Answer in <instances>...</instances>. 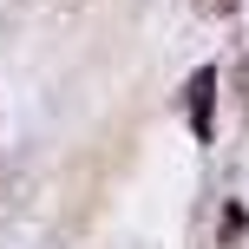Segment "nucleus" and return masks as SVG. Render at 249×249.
<instances>
[{
  "instance_id": "f257e3e1",
  "label": "nucleus",
  "mask_w": 249,
  "mask_h": 249,
  "mask_svg": "<svg viewBox=\"0 0 249 249\" xmlns=\"http://www.w3.org/2000/svg\"><path fill=\"white\" fill-rule=\"evenodd\" d=\"M184 112H190L197 144H210L216 138V66H197V79L184 86Z\"/></svg>"
},
{
  "instance_id": "f03ea898",
  "label": "nucleus",
  "mask_w": 249,
  "mask_h": 249,
  "mask_svg": "<svg viewBox=\"0 0 249 249\" xmlns=\"http://www.w3.org/2000/svg\"><path fill=\"white\" fill-rule=\"evenodd\" d=\"M236 99H243V112H249V53H243V92H236Z\"/></svg>"
},
{
  "instance_id": "7ed1b4c3",
  "label": "nucleus",
  "mask_w": 249,
  "mask_h": 249,
  "mask_svg": "<svg viewBox=\"0 0 249 249\" xmlns=\"http://www.w3.org/2000/svg\"><path fill=\"white\" fill-rule=\"evenodd\" d=\"M203 7H210V13H230V7H236V0H203Z\"/></svg>"
}]
</instances>
